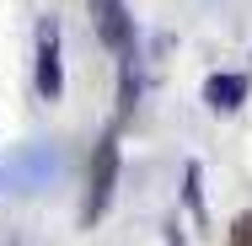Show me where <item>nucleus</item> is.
Here are the masks:
<instances>
[{
  "label": "nucleus",
  "mask_w": 252,
  "mask_h": 246,
  "mask_svg": "<svg viewBox=\"0 0 252 246\" xmlns=\"http://www.w3.org/2000/svg\"><path fill=\"white\" fill-rule=\"evenodd\" d=\"M92 22H97V38L118 59L134 54V22H129V5L124 0H92Z\"/></svg>",
  "instance_id": "2"
},
{
  "label": "nucleus",
  "mask_w": 252,
  "mask_h": 246,
  "mask_svg": "<svg viewBox=\"0 0 252 246\" xmlns=\"http://www.w3.org/2000/svg\"><path fill=\"white\" fill-rule=\"evenodd\" d=\"M204 102H209L215 112H236V107L247 102V75H209V81H204Z\"/></svg>",
  "instance_id": "4"
},
{
  "label": "nucleus",
  "mask_w": 252,
  "mask_h": 246,
  "mask_svg": "<svg viewBox=\"0 0 252 246\" xmlns=\"http://www.w3.org/2000/svg\"><path fill=\"white\" fill-rule=\"evenodd\" d=\"M113 188H118V129H107L102 145H97V155H92V188H86V209H81L86 225H97L102 214H107Z\"/></svg>",
  "instance_id": "1"
},
{
  "label": "nucleus",
  "mask_w": 252,
  "mask_h": 246,
  "mask_svg": "<svg viewBox=\"0 0 252 246\" xmlns=\"http://www.w3.org/2000/svg\"><path fill=\"white\" fill-rule=\"evenodd\" d=\"M32 75H38V97L54 102L64 91V81H59V22L43 16L38 22V64H32Z\"/></svg>",
  "instance_id": "3"
},
{
  "label": "nucleus",
  "mask_w": 252,
  "mask_h": 246,
  "mask_svg": "<svg viewBox=\"0 0 252 246\" xmlns=\"http://www.w3.org/2000/svg\"><path fill=\"white\" fill-rule=\"evenodd\" d=\"M231 246H252V214H236L231 219Z\"/></svg>",
  "instance_id": "5"
}]
</instances>
